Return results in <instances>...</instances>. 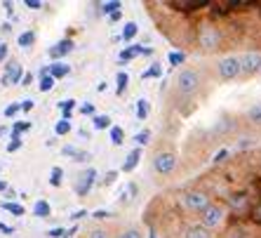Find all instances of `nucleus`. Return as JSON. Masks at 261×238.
<instances>
[{"instance_id": "obj_19", "label": "nucleus", "mask_w": 261, "mask_h": 238, "mask_svg": "<svg viewBox=\"0 0 261 238\" xmlns=\"http://www.w3.org/2000/svg\"><path fill=\"white\" fill-rule=\"evenodd\" d=\"M99 7H101L103 14H116V12H120L122 3H120V0H106V3H101Z\"/></svg>"}, {"instance_id": "obj_53", "label": "nucleus", "mask_w": 261, "mask_h": 238, "mask_svg": "<svg viewBox=\"0 0 261 238\" xmlns=\"http://www.w3.org/2000/svg\"><path fill=\"white\" fill-rule=\"evenodd\" d=\"M151 238H158V236H155V231H151Z\"/></svg>"}, {"instance_id": "obj_18", "label": "nucleus", "mask_w": 261, "mask_h": 238, "mask_svg": "<svg viewBox=\"0 0 261 238\" xmlns=\"http://www.w3.org/2000/svg\"><path fill=\"white\" fill-rule=\"evenodd\" d=\"M139 33V26L134 24V21H127V24L122 26V33H120V38L125 40V43H129V40H134V36Z\"/></svg>"}, {"instance_id": "obj_47", "label": "nucleus", "mask_w": 261, "mask_h": 238, "mask_svg": "<svg viewBox=\"0 0 261 238\" xmlns=\"http://www.w3.org/2000/svg\"><path fill=\"white\" fill-rule=\"evenodd\" d=\"M33 106H36V102H33V99H24V102H21V111H31Z\"/></svg>"}, {"instance_id": "obj_12", "label": "nucleus", "mask_w": 261, "mask_h": 238, "mask_svg": "<svg viewBox=\"0 0 261 238\" xmlns=\"http://www.w3.org/2000/svg\"><path fill=\"white\" fill-rule=\"evenodd\" d=\"M61 153H64V156H68L71 160H75V163H87V160L92 158L87 151H80V149L73 147V144H66V147L61 149Z\"/></svg>"}, {"instance_id": "obj_39", "label": "nucleus", "mask_w": 261, "mask_h": 238, "mask_svg": "<svg viewBox=\"0 0 261 238\" xmlns=\"http://www.w3.org/2000/svg\"><path fill=\"white\" fill-rule=\"evenodd\" d=\"M87 238H111V236L106 229H92V231L87 233Z\"/></svg>"}, {"instance_id": "obj_8", "label": "nucleus", "mask_w": 261, "mask_h": 238, "mask_svg": "<svg viewBox=\"0 0 261 238\" xmlns=\"http://www.w3.org/2000/svg\"><path fill=\"white\" fill-rule=\"evenodd\" d=\"M240 59V71L243 76H254V74H261V55L259 52H245Z\"/></svg>"}, {"instance_id": "obj_52", "label": "nucleus", "mask_w": 261, "mask_h": 238, "mask_svg": "<svg viewBox=\"0 0 261 238\" xmlns=\"http://www.w3.org/2000/svg\"><path fill=\"white\" fill-rule=\"evenodd\" d=\"M0 191H7V184L5 182H0Z\"/></svg>"}, {"instance_id": "obj_44", "label": "nucleus", "mask_w": 261, "mask_h": 238, "mask_svg": "<svg viewBox=\"0 0 261 238\" xmlns=\"http://www.w3.org/2000/svg\"><path fill=\"white\" fill-rule=\"evenodd\" d=\"M83 217H87V210H75V212L71 215V222H80Z\"/></svg>"}, {"instance_id": "obj_28", "label": "nucleus", "mask_w": 261, "mask_h": 238, "mask_svg": "<svg viewBox=\"0 0 261 238\" xmlns=\"http://www.w3.org/2000/svg\"><path fill=\"white\" fill-rule=\"evenodd\" d=\"M116 83H118V87H116V92L118 94H122V92L127 90V83H129V76L125 74V71H120L118 74V78H116Z\"/></svg>"}, {"instance_id": "obj_38", "label": "nucleus", "mask_w": 261, "mask_h": 238, "mask_svg": "<svg viewBox=\"0 0 261 238\" xmlns=\"http://www.w3.org/2000/svg\"><path fill=\"white\" fill-rule=\"evenodd\" d=\"M120 238H144V236H141V231L137 229V226H129L127 231H122V233H120Z\"/></svg>"}, {"instance_id": "obj_2", "label": "nucleus", "mask_w": 261, "mask_h": 238, "mask_svg": "<svg viewBox=\"0 0 261 238\" xmlns=\"http://www.w3.org/2000/svg\"><path fill=\"white\" fill-rule=\"evenodd\" d=\"M179 203H181L184 210H189V212H202V210L210 205V194L200 191V189L184 191V194H179Z\"/></svg>"}, {"instance_id": "obj_6", "label": "nucleus", "mask_w": 261, "mask_h": 238, "mask_svg": "<svg viewBox=\"0 0 261 238\" xmlns=\"http://www.w3.org/2000/svg\"><path fill=\"white\" fill-rule=\"evenodd\" d=\"M217 74L221 80L240 78V76H243V71H240V59H238V57H224V59H219Z\"/></svg>"}, {"instance_id": "obj_49", "label": "nucleus", "mask_w": 261, "mask_h": 238, "mask_svg": "<svg viewBox=\"0 0 261 238\" xmlns=\"http://www.w3.org/2000/svg\"><path fill=\"white\" fill-rule=\"evenodd\" d=\"M226 156H228V151H226V149H221V151H219L217 156H214V163H221V160H224Z\"/></svg>"}, {"instance_id": "obj_14", "label": "nucleus", "mask_w": 261, "mask_h": 238, "mask_svg": "<svg viewBox=\"0 0 261 238\" xmlns=\"http://www.w3.org/2000/svg\"><path fill=\"white\" fill-rule=\"evenodd\" d=\"M139 160H141V149L137 147L127 153V158H125V163H122V172H132L134 168L139 165Z\"/></svg>"}, {"instance_id": "obj_10", "label": "nucleus", "mask_w": 261, "mask_h": 238, "mask_svg": "<svg viewBox=\"0 0 261 238\" xmlns=\"http://www.w3.org/2000/svg\"><path fill=\"white\" fill-rule=\"evenodd\" d=\"M71 50H73V40H71V38H64V40H59L57 45H52V47H49V59L59 61L61 57H66Z\"/></svg>"}, {"instance_id": "obj_48", "label": "nucleus", "mask_w": 261, "mask_h": 238, "mask_svg": "<svg viewBox=\"0 0 261 238\" xmlns=\"http://www.w3.org/2000/svg\"><path fill=\"white\" fill-rule=\"evenodd\" d=\"M7 52H10V50H7V45H5V43H0V64H3V61L7 59Z\"/></svg>"}, {"instance_id": "obj_4", "label": "nucleus", "mask_w": 261, "mask_h": 238, "mask_svg": "<svg viewBox=\"0 0 261 238\" xmlns=\"http://www.w3.org/2000/svg\"><path fill=\"white\" fill-rule=\"evenodd\" d=\"M224 220H226V208L224 205H219V203H210V205L200 212V222H202V226H205L207 231L221 226Z\"/></svg>"}, {"instance_id": "obj_50", "label": "nucleus", "mask_w": 261, "mask_h": 238, "mask_svg": "<svg viewBox=\"0 0 261 238\" xmlns=\"http://www.w3.org/2000/svg\"><path fill=\"white\" fill-rule=\"evenodd\" d=\"M0 231H3V233H7V236H12V233H14V229H12V226H7V224H0Z\"/></svg>"}, {"instance_id": "obj_45", "label": "nucleus", "mask_w": 261, "mask_h": 238, "mask_svg": "<svg viewBox=\"0 0 261 238\" xmlns=\"http://www.w3.org/2000/svg\"><path fill=\"white\" fill-rule=\"evenodd\" d=\"M33 80H36V76L33 74H24V78H21V83H19V85H24V87H29L31 83H33Z\"/></svg>"}, {"instance_id": "obj_1", "label": "nucleus", "mask_w": 261, "mask_h": 238, "mask_svg": "<svg viewBox=\"0 0 261 238\" xmlns=\"http://www.w3.org/2000/svg\"><path fill=\"white\" fill-rule=\"evenodd\" d=\"M200 74L195 71V68H181L179 76H176V92L181 94V97H191L195 92L200 90Z\"/></svg>"}, {"instance_id": "obj_16", "label": "nucleus", "mask_w": 261, "mask_h": 238, "mask_svg": "<svg viewBox=\"0 0 261 238\" xmlns=\"http://www.w3.org/2000/svg\"><path fill=\"white\" fill-rule=\"evenodd\" d=\"M33 215H36V217H40V220H45V217H49V215H52V205H49L47 201H38L36 205H33Z\"/></svg>"}, {"instance_id": "obj_46", "label": "nucleus", "mask_w": 261, "mask_h": 238, "mask_svg": "<svg viewBox=\"0 0 261 238\" xmlns=\"http://www.w3.org/2000/svg\"><path fill=\"white\" fill-rule=\"evenodd\" d=\"M92 217H94V220H106V217H111V212H109V210H97Z\"/></svg>"}, {"instance_id": "obj_15", "label": "nucleus", "mask_w": 261, "mask_h": 238, "mask_svg": "<svg viewBox=\"0 0 261 238\" xmlns=\"http://www.w3.org/2000/svg\"><path fill=\"white\" fill-rule=\"evenodd\" d=\"M68 74H71V66H68V64H61V61H55V64H49V76H52L55 80L66 78Z\"/></svg>"}, {"instance_id": "obj_32", "label": "nucleus", "mask_w": 261, "mask_h": 238, "mask_svg": "<svg viewBox=\"0 0 261 238\" xmlns=\"http://www.w3.org/2000/svg\"><path fill=\"white\" fill-rule=\"evenodd\" d=\"M26 130H31V123H14L12 125V137H21V132H26Z\"/></svg>"}, {"instance_id": "obj_25", "label": "nucleus", "mask_w": 261, "mask_h": 238, "mask_svg": "<svg viewBox=\"0 0 261 238\" xmlns=\"http://www.w3.org/2000/svg\"><path fill=\"white\" fill-rule=\"evenodd\" d=\"M111 141H113L116 147H120L122 141H125V130L118 128V125H113V128H111Z\"/></svg>"}, {"instance_id": "obj_9", "label": "nucleus", "mask_w": 261, "mask_h": 238, "mask_svg": "<svg viewBox=\"0 0 261 238\" xmlns=\"http://www.w3.org/2000/svg\"><path fill=\"white\" fill-rule=\"evenodd\" d=\"M167 7H172L176 12H198V10L212 7V3L210 0H172V3H167Z\"/></svg>"}, {"instance_id": "obj_22", "label": "nucleus", "mask_w": 261, "mask_h": 238, "mask_svg": "<svg viewBox=\"0 0 261 238\" xmlns=\"http://www.w3.org/2000/svg\"><path fill=\"white\" fill-rule=\"evenodd\" d=\"M247 121L252 123V125H259V128H261V104L249 106V111H247Z\"/></svg>"}, {"instance_id": "obj_26", "label": "nucleus", "mask_w": 261, "mask_h": 238, "mask_svg": "<svg viewBox=\"0 0 261 238\" xmlns=\"http://www.w3.org/2000/svg\"><path fill=\"white\" fill-rule=\"evenodd\" d=\"M61 177H64V170H61L59 165H55V168L49 170V184H52V186H61Z\"/></svg>"}, {"instance_id": "obj_34", "label": "nucleus", "mask_w": 261, "mask_h": 238, "mask_svg": "<svg viewBox=\"0 0 261 238\" xmlns=\"http://www.w3.org/2000/svg\"><path fill=\"white\" fill-rule=\"evenodd\" d=\"M116 179H118V172H116V170H109V172H106V175L101 177V186H111V184L116 182Z\"/></svg>"}, {"instance_id": "obj_42", "label": "nucleus", "mask_w": 261, "mask_h": 238, "mask_svg": "<svg viewBox=\"0 0 261 238\" xmlns=\"http://www.w3.org/2000/svg\"><path fill=\"white\" fill-rule=\"evenodd\" d=\"M49 238H61V236H66V229H61V226H55V229H49Z\"/></svg>"}, {"instance_id": "obj_30", "label": "nucleus", "mask_w": 261, "mask_h": 238, "mask_svg": "<svg viewBox=\"0 0 261 238\" xmlns=\"http://www.w3.org/2000/svg\"><path fill=\"white\" fill-rule=\"evenodd\" d=\"M55 132L59 134V137H64V134H68V132H71V121H64V118H61V121L55 125Z\"/></svg>"}, {"instance_id": "obj_40", "label": "nucleus", "mask_w": 261, "mask_h": 238, "mask_svg": "<svg viewBox=\"0 0 261 238\" xmlns=\"http://www.w3.org/2000/svg\"><path fill=\"white\" fill-rule=\"evenodd\" d=\"M19 111H21V104H19V102H17V104H10V106L5 109V116H7V118H12V116H17Z\"/></svg>"}, {"instance_id": "obj_43", "label": "nucleus", "mask_w": 261, "mask_h": 238, "mask_svg": "<svg viewBox=\"0 0 261 238\" xmlns=\"http://www.w3.org/2000/svg\"><path fill=\"white\" fill-rule=\"evenodd\" d=\"M29 10H43V0H26L24 3Z\"/></svg>"}, {"instance_id": "obj_33", "label": "nucleus", "mask_w": 261, "mask_h": 238, "mask_svg": "<svg viewBox=\"0 0 261 238\" xmlns=\"http://www.w3.org/2000/svg\"><path fill=\"white\" fill-rule=\"evenodd\" d=\"M148 139H151V130H144V132H137V137H134V141H137V147H144V144H148Z\"/></svg>"}, {"instance_id": "obj_7", "label": "nucleus", "mask_w": 261, "mask_h": 238, "mask_svg": "<svg viewBox=\"0 0 261 238\" xmlns=\"http://www.w3.org/2000/svg\"><path fill=\"white\" fill-rule=\"evenodd\" d=\"M94 182H97V170H94V168H87V170H83L78 175V179H75V194H78L80 198H85V196L92 191Z\"/></svg>"}, {"instance_id": "obj_13", "label": "nucleus", "mask_w": 261, "mask_h": 238, "mask_svg": "<svg viewBox=\"0 0 261 238\" xmlns=\"http://www.w3.org/2000/svg\"><path fill=\"white\" fill-rule=\"evenodd\" d=\"M137 196H139V186L134 182H129L125 189H122V194H120V203L122 205H129V203H134L137 201Z\"/></svg>"}, {"instance_id": "obj_11", "label": "nucleus", "mask_w": 261, "mask_h": 238, "mask_svg": "<svg viewBox=\"0 0 261 238\" xmlns=\"http://www.w3.org/2000/svg\"><path fill=\"white\" fill-rule=\"evenodd\" d=\"M139 55H153L151 47H144V45H132V47H125L120 52V61H132Z\"/></svg>"}, {"instance_id": "obj_17", "label": "nucleus", "mask_w": 261, "mask_h": 238, "mask_svg": "<svg viewBox=\"0 0 261 238\" xmlns=\"http://www.w3.org/2000/svg\"><path fill=\"white\" fill-rule=\"evenodd\" d=\"M92 125H94L97 130H111V128H113L111 116H106V113H97V116L92 118Z\"/></svg>"}, {"instance_id": "obj_41", "label": "nucleus", "mask_w": 261, "mask_h": 238, "mask_svg": "<svg viewBox=\"0 0 261 238\" xmlns=\"http://www.w3.org/2000/svg\"><path fill=\"white\" fill-rule=\"evenodd\" d=\"M80 113H83V116H97V113H94V104H83L80 106Z\"/></svg>"}, {"instance_id": "obj_27", "label": "nucleus", "mask_w": 261, "mask_h": 238, "mask_svg": "<svg viewBox=\"0 0 261 238\" xmlns=\"http://www.w3.org/2000/svg\"><path fill=\"white\" fill-rule=\"evenodd\" d=\"M61 111H64V121H71V111L75 109V99H64V102H59Z\"/></svg>"}, {"instance_id": "obj_20", "label": "nucleus", "mask_w": 261, "mask_h": 238, "mask_svg": "<svg viewBox=\"0 0 261 238\" xmlns=\"http://www.w3.org/2000/svg\"><path fill=\"white\" fill-rule=\"evenodd\" d=\"M184 238H210V231H207L202 224H195V226H191L189 231H186V236Z\"/></svg>"}, {"instance_id": "obj_36", "label": "nucleus", "mask_w": 261, "mask_h": 238, "mask_svg": "<svg viewBox=\"0 0 261 238\" xmlns=\"http://www.w3.org/2000/svg\"><path fill=\"white\" fill-rule=\"evenodd\" d=\"M21 149V137H12V139L7 141V153H14Z\"/></svg>"}, {"instance_id": "obj_54", "label": "nucleus", "mask_w": 261, "mask_h": 238, "mask_svg": "<svg viewBox=\"0 0 261 238\" xmlns=\"http://www.w3.org/2000/svg\"><path fill=\"white\" fill-rule=\"evenodd\" d=\"M259 12H261V7H259Z\"/></svg>"}, {"instance_id": "obj_37", "label": "nucleus", "mask_w": 261, "mask_h": 238, "mask_svg": "<svg viewBox=\"0 0 261 238\" xmlns=\"http://www.w3.org/2000/svg\"><path fill=\"white\" fill-rule=\"evenodd\" d=\"M158 76H163V71H160V66L155 64V66H151L146 74H141V80H144V78H158Z\"/></svg>"}, {"instance_id": "obj_24", "label": "nucleus", "mask_w": 261, "mask_h": 238, "mask_svg": "<svg viewBox=\"0 0 261 238\" xmlns=\"http://www.w3.org/2000/svg\"><path fill=\"white\" fill-rule=\"evenodd\" d=\"M3 210H7V212H12L14 217H21V215L26 212L24 205H19V203H12V201H5V203H3Z\"/></svg>"}, {"instance_id": "obj_31", "label": "nucleus", "mask_w": 261, "mask_h": 238, "mask_svg": "<svg viewBox=\"0 0 261 238\" xmlns=\"http://www.w3.org/2000/svg\"><path fill=\"white\" fill-rule=\"evenodd\" d=\"M167 61H170L172 66H179V64H184V61H186V52H170Z\"/></svg>"}, {"instance_id": "obj_51", "label": "nucleus", "mask_w": 261, "mask_h": 238, "mask_svg": "<svg viewBox=\"0 0 261 238\" xmlns=\"http://www.w3.org/2000/svg\"><path fill=\"white\" fill-rule=\"evenodd\" d=\"M122 19V12H116V14H111V21H120Z\"/></svg>"}, {"instance_id": "obj_23", "label": "nucleus", "mask_w": 261, "mask_h": 238, "mask_svg": "<svg viewBox=\"0 0 261 238\" xmlns=\"http://www.w3.org/2000/svg\"><path fill=\"white\" fill-rule=\"evenodd\" d=\"M148 111H151L148 102H146V99H137V121H146V118H148Z\"/></svg>"}, {"instance_id": "obj_35", "label": "nucleus", "mask_w": 261, "mask_h": 238, "mask_svg": "<svg viewBox=\"0 0 261 238\" xmlns=\"http://www.w3.org/2000/svg\"><path fill=\"white\" fill-rule=\"evenodd\" d=\"M7 76H10V80H12V85H17V83H21V78H24V71H21V66L17 64L12 74H7Z\"/></svg>"}, {"instance_id": "obj_5", "label": "nucleus", "mask_w": 261, "mask_h": 238, "mask_svg": "<svg viewBox=\"0 0 261 238\" xmlns=\"http://www.w3.org/2000/svg\"><path fill=\"white\" fill-rule=\"evenodd\" d=\"M176 163H179V158H176V153L170 151V149L167 151H158L153 156V170H155V175H163V177L174 172Z\"/></svg>"}, {"instance_id": "obj_3", "label": "nucleus", "mask_w": 261, "mask_h": 238, "mask_svg": "<svg viewBox=\"0 0 261 238\" xmlns=\"http://www.w3.org/2000/svg\"><path fill=\"white\" fill-rule=\"evenodd\" d=\"M198 47L202 50L221 47V31L214 24H200V29H198Z\"/></svg>"}, {"instance_id": "obj_29", "label": "nucleus", "mask_w": 261, "mask_h": 238, "mask_svg": "<svg viewBox=\"0 0 261 238\" xmlns=\"http://www.w3.org/2000/svg\"><path fill=\"white\" fill-rule=\"evenodd\" d=\"M55 83H57V80L52 78V76H43V78H40V83H38V87H40V92H49L52 87H55Z\"/></svg>"}, {"instance_id": "obj_21", "label": "nucleus", "mask_w": 261, "mask_h": 238, "mask_svg": "<svg viewBox=\"0 0 261 238\" xmlns=\"http://www.w3.org/2000/svg\"><path fill=\"white\" fill-rule=\"evenodd\" d=\"M36 43V33H33V31H24V33H21V36L17 38V45L19 47H31V45Z\"/></svg>"}]
</instances>
